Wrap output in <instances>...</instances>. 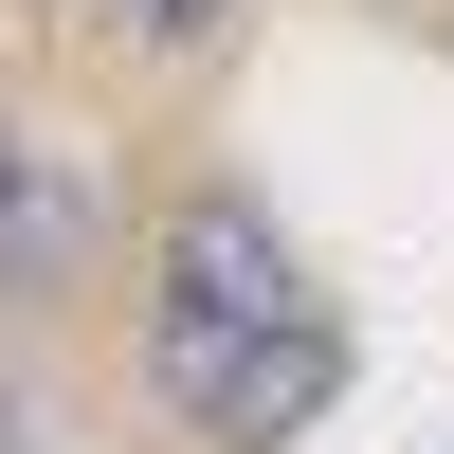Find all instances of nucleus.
<instances>
[{
    "instance_id": "f257e3e1",
    "label": "nucleus",
    "mask_w": 454,
    "mask_h": 454,
    "mask_svg": "<svg viewBox=\"0 0 454 454\" xmlns=\"http://www.w3.org/2000/svg\"><path fill=\"white\" fill-rule=\"evenodd\" d=\"M128 382H145V419H164V454H291L346 400V309L309 291V254H291L237 182H200V200L164 218V254H145Z\"/></svg>"
},
{
    "instance_id": "f03ea898",
    "label": "nucleus",
    "mask_w": 454,
    "mask_h": 454,
    "mask_svg": "<svg viewBox=\"0 0 454 454\" xmlns=\"http://www.w3.org/2000/svg\"><path fill=\"white\" fill-rule=\"evenodd\" d=\"M91 237H109L91 145H36L19 109H0V309H55V291L91 273Z\"/></svg>"
},
{
    "instance_id": "7ed1b4c3",
    "label": "nucleus",
    "mask_w": 454,
    "mask_h": 454,
    "mask_svg": "<svg viewBox=\"0 0 454 454\" xmlns=\"http://www.w3.org/2000/svg\"><path fill=\"white\" fill-rule=\"evenodd\" d=\"M91 19L128 36V55H182V36H218V19H237V0H91Z\"/></svg>"
}]
</instances>
